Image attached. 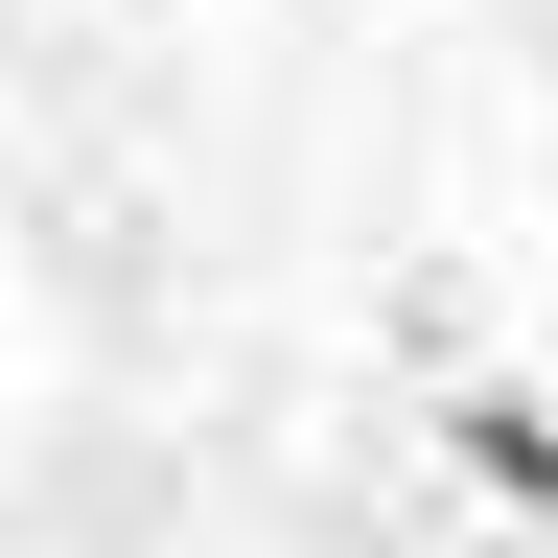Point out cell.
<instances>
[{"instance_id":"6da1fadb","label":"cell","mask_w":558,"mask_h":558,"mask_svg":"<svg viewBox=\"0 0 558 558\" xmlns=\"http://www.w3.org/2000/svg\"><path fill=\"white\" fill-rule=\"evenodd\" d=\"M442 442H465L488 512H558V418H535V396H442Z\"/></svg>"}]
</instances>
